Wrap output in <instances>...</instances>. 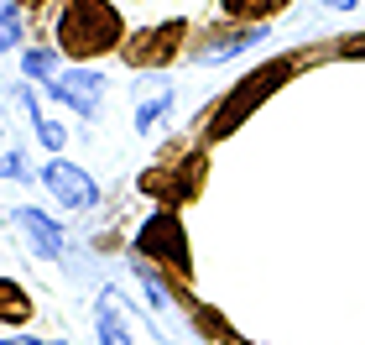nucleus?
<instances>
[{
	"label": "nucleus",
	"mask_w": 365,
	"mask_h": 345,
	"mask_svg": "<svg viewBox=\"0 0 365 345\" xmlns=\"http://www.w3.org/2000/svg\"><path fill=\"white\" fill-rule=\"evenodd\" d=\"M58 53L63 58H105L125 42V21H120V6L110 0H63L58 11Z\"/></svg>",
	"instance_id": "obj_1"
},
{
	"label": "nucleus",
	"mask_w": 365,
	"mask_h": 345,
	"mask_svg": "<svg viewBox=\"0 0 365 345\" xmlns=\"http://www.w3.org/2000/svg\"><path fill=\"white\" fill-rule=\"evenodd\" d=\"M292 69H297L292 58H277V63H267V69H256L251 79H240V84H235V94L214 105L209 126H204V131H209V141H225L230 131H235V126L245 121V115H251L261 100H267L272 89H282V84H287V79H292Z\"/></svg>",
	"instance_id": "obj_2"
},
{
	"label": "nucleus",
	"mask_w": 365,
	"mask_h": 345,
	"mask_svg": "<svg viewBox=\"0 0 365 345\" xmlns=\"http://www.w3.org/2000/svg\"><path fill=\"white\" fill-rule=\"evenodd\" d=\"M136 251H141L146 261H162V267H173L178 277L193 272V251H188V236H182V220H178V209H168V204H162L157 215L141 225Z\"/></svg>",
	"instance_id": "obj_3"
},
{
	"label": "nucleus",
	"mask_w": 365,
	"mask_h": 345,
	"mask_svg": "<svg viewBox=\"0 0 365 345\" xmlns=\"http://www.w3.org/2000/svg\"><path fill=\"white\" fill-rule=\"evenodd\" d=\"M182 42H188V21H182V16H173V21H162V26L136 31V37L120 47V58L130 63V69H162V63L178 58Z\"/></svg>",
	"instance_id": "obj_4"
},
{
	"label": "nucleus",
	"mask_w": 365,
	"mask_h": 345,
	"mask_svg": "<svg viewBox=\"0 0 365 345\" xmlns=\"http://www.w3.org/2000/svg\"><path fill=\"white\" fill-rule=\"evenodd\" d=\"M37 178H42V189L53 194L63 209H94L99 204V184L78 168V162H68V157H53Z\"/></svg>",
	"instance_id": "obj_5"
},
{
	"label": "nucleus",
	"mask_w": 365,
	"mask_h": 345,
	"mask_svg": "<svg viewBox=\"0 0 365 345\" xmlns=\"http://www.w3.org/2000/svg\"><path fill=\"white\" fill-rule=\"evenodd\" d=\"M11 225H16V236L31 246V256H42V261H58V256H63V225L47 215V209L16 204V209H11Z\"/></svg>",
	"instance_id": "obj_6"
},
{
	"label": "nucleus",
	"mask_w": 365,
	"mask_h": 345,
	"mask_svg": "<svg viewBox=\"0 0 365 345\" xmlns=\"http://www.w3.org/2000/svg\"><path fill=\"white\" fill-rule=\"evenodd\" d=\"M99 74H89V69H58L53 79H47V94H53L58 105H73L78 115H94L99 110Z\"/></svg>",
	"instance_id": "obj_7"
},
{
	"label": "nucleus",
	"mask_w": 365,
	"mask_h": 345,
	"mask_svg": "<svg viewBox=\"0 0 365 345\" xmlns=\"http://www.w3.org/2000/svg\"><path fill=\"white\" fill-rule=\"evenodd\" d=\"M94 330H99V345H130V330L115 309V293H99L94 299Z\"/></svg>",
	"instance_id": "obj_8"
},
{
	"label": "nucleus",
	"mask_w": 365,
	"mask_h": 345,
	"mask_svg": "<svg viewBox=\"0 0 365 345\" xmlns=\"http://www.w3.org/2000/svg\"><path fill=\"white\" fill-rule=\"evenodd\" d=\"M31 319V293L16 283V277H0V324L6 330H21Z\"/></svg>",
	"instance_id": "obj_9"
},
{
	"label": "nucleus",
	"mask_w": 365,
	"mask_h": 345,
	"mask_svg": "<svg viewBox=\"0 0 365 345\" xmlns=\"http://www.w3.org/2000/svg\"><path fill=\"white\" fill-rule=\"evenodd\" d=\"M287 6V0H220V11L230 16V21H245V26H261L272 21V16Z\"/></svg>",
	"instance_id": "obj_10"
},
{
	"label": "nucleus",
	"mask_w": 365,
	"mask_h": 345,
	"mask_svg": "<svg viewBox=\"0 0 365 345\" xmlns=\"http://www.w3.org/2000/svg\"><path fill=\"white\" fill-rule=\"evenodd\" d=\"M251 42H256V31H235L230 42H209V47H198L193 63H220V58H235L240 47H251Z\"/></svg>",
	"instance_id": "obj_11"
},
{
	"label": "nucleus",
	"mask_w": 365,
	"mask_h": 345,
	"mask_svg": "<svg viewBox=\"0 0 365 345\" xmlns=\"http://www.w3.org/2000/svg\"><path fill=\"white\" fill-rule=\"evenodd\" d=\"M58 47H31V53H21V69L31 74V79H53L58 74Z\"/></svg>",
	"instance_id": "obj_12"
},
{
	"label": "nucleus",
	"mask_w": 365,
	"mask_h": 345,
	"mask_svg": "<svg viewBox=\"0 0 365 345\" xmlns=\"http://www.w3.org/2000/svg\"><path fill=\"white\" fill-rule=\"evenodd\" d=\"M11 47H21V11L16 6L0 11V53H11Z\"/></svg>",
	"instance_id": "obj_13"
},
{
	"label": "nucleus",
	"mask_w": 365,
	"mask_h": 345,
	"mask_svg": "<svg viewBox=\"0 0 365 345\" xmlns=\"http://www.w3.org/2000/svg\"><path fill=\"white\" fill-rule=\"evenodd\" d=\"M168 105H173V94H168V89H162L152 105H141V110H136V131H152V126L162 121V115H168Z\"/></svg>",
	"instance_id": "obj_14"
},
{
	"label": "nucleus",
	"mask_w": 365,
	"mask_h": 345,
	"mask_svg": "<svg viewBox=\"0 0 365 345\" xmlns=\"http://www.w3.org/2000/svg\"><path fill=\"white\" fill-rule=\"evenodd\" d=\"M198 324H204V330H209L214 340H220V345H235V330H230V324H225L220 314H214V309H198Z\"/></svg>",
	"instance_id": "obj_15"
},
{
	"label": "nucleus",
	"mask_w": 365,
	"mask_h": 345,
	"mask_svg": "<svg viewBox=\"0 0 365 345\" xmlns=\"http://www.w3.org/2000/svg\"><path fill=\"white\" fill-rule=\"evenodd\" d=\"M37 136H42V146H53V152H63V136H68V131H63L58 121H47V115H37Z\"/></svg>",
	"instance_id": "obj_16"
},
{
	"label": "nucleus",
	"mask_w": 365,
	"mask_h": 345,
	"mask_svg": "<svg viewBox=\"0 0 365 345\" xmlns=\"http://www.w3.org/2000/svg\"><path fill=\"white\" fill-rule=\"evenodd\" d=\"M0 178H31L26 173V157L21 152H6V157H0Z\"/></svg>",
	"instance_id": "obj_17"
},
{
	"label": "nucleus",
	"mask_w": 365,
	"mask_h": 345,
	"mask_svg": "<svg viewBox=\"0 0 365 345\" xmlns=\"http://www.w3.org/2000/svg\"><path fill=\"white\" fill-rule=\"evenodd\" d=\"M334 53H339V58H365V31H360V37H344Z\"/></svg>",
	"instance_id": "obj_18"
},
{
	"label": "nucleus",
	"mask_w": 365,
	"mask_h": 345,
	"mask_svg": "<svg viewBox=\"0 0 365 345\" xmlns=\"http://www.w3.org/2000/svg\"><path fill=\"white\" fill-rule=\"evenodd\" d=\"M0 345H63V340H37V335H16V340H0Z\"/></svg>",
	"instance_id": "obj_19"
},
{
	"label": "nucleus",
	"mask_w": 365,
	"mask_h": 345,
	"mask_svg": "<svg viewBox=\"0 0 365 345\" xmlns=\"http://www.w3.org/2000/svg\"><path fill=\"white\" fill-rule=\"evenodd\" d=\"M329 11H355V0H324Z\"/></svg>",
	"instance_id": "obj_20"
},
{
	"label": "nucleus",
	"mask_w": 365,
	"mask_h": 345,
	"mask_svg": "<svg viewBox=\"0 0 365 345\" xmlns=\"http://www.w3.org/2000/svg\"><path fill=\"white\" fill-rule=\"evenodd\" d=\"M16 6H42V0H16Z\"/></svg>",
	"instance_id": "obj_21"
}]
</instances>
